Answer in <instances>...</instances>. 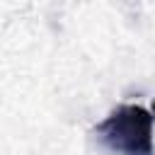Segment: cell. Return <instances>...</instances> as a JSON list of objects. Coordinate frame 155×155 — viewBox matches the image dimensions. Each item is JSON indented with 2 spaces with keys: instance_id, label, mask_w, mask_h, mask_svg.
<instances>
[{
  "instance_id": "6da1fadb",
  "label": "cell",
  "mask_w": 155,
  "mask_h": 155,
  "mask_svg": "<svg viewBox=\"0 0 155 155\" xmlns=\"http://www.w3.org/2000/svg\"><path fill=\"white\" fill-rule=\"evenodd\" d=\"M150 131L153 116L138 104H121L97 126L99 140L124 155H150Z\"/></svg>"
}]
</instances>
